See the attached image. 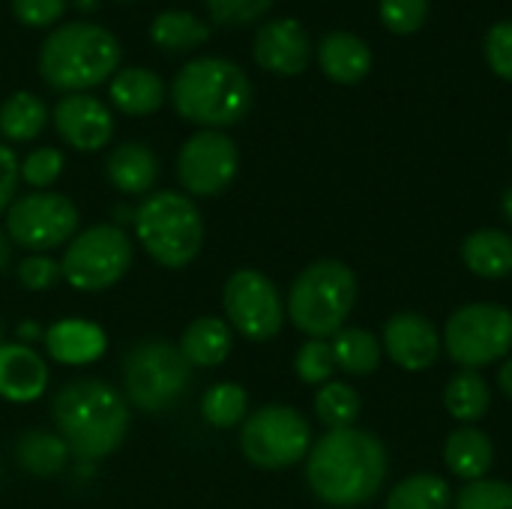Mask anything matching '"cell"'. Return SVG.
Listing matches in <instances>:
<instances>
[{
  "mask_svg": "<svg viewBox=\"0 0 512 509\" xmlns=\"http://www.w3.org/2000/svg\"><path fill=\"white\" fill-rule=\"evenodd\" d=\"M189 378L192 366L186 363L180 348L162 339L135 345L123 363L126 396L138 411L147 414H162L165 408H171L186 393Z\"/></svg>",
  "mask_w": 512,
  "mask_h": 509,
  "instance_id": "52a82bcc",
  "label": "cell"
},
{
  "mask_svg": "<svg viewBox=\"0 0 512 509\" xmlns=\"http://www.w3.org/2000/svg\"><path fill=\"white\" fill-rule=\"evenodd\" d=\"M135 234L147 255L168 267L180 270L195 261L204 243L201 210L189 195L156 192L135 210Z\"/></svg>",
  "mask_w": 512,
  "mask_h": 509,
  "instance_id": "8992f818",
  "label": "cell"
},
{
  "mask_svg": "<svg viewBox=\"0 0 512 509\" xmlns=\"http://www.w3.org/2000/svg\"><path fill=\"white\" fill-rule=\"evenodd\" d=\"M510 150H512V144H510Z\"/></svg>",
  "mask_w": 512,
  "mask_h": 509,
  "instance_id": "c3c4849f",
  "label": "cell"
},
{
  "mask_svg": "<svg viewBox=\"0 0 512 509\" xmlns=\"http://www.w3.org/2000/svg\"><path fill=\"white\" fill-rule=\"evenodd\" d=\"M171 102L183 120L207 129H225L246 117L252 105V84L237 63L225 57H198L177 72Z\"/></svg>",
  "mask_w": 512,
  "mask_h": 509,
  "instance_id": "3957f363",
  "label": "cell"
},
{
  "mask_svg": "<svg viewBox=\"0 0 512 509\" xmlns=\"http://www.w3.org/2000/svg\"><path fill=\"white\" fill-rule=\"evenodd\" d=\"M357 303V276L348 264L324 258L309 264L288 291V318L309 339L336 336Z\"/></svg>",
  "mask_w": 512,
  "mask_h": 509,
  "instance_id": "5b68a950",
  "label": "cell"
},
{
  "mask_svg": "<svg viewBox=\"0 0 512 509\" xmlns=\"http://www.w3.org/2000/svg\"><path fill=\"white\" fill-rule=\"evenodd\" d=\"M273 0H207L210 15L219 24H249L255 18H261L264 12H270Z\"/></svg>",
  "mask_w": 512,
  "mask_h": 509,
  "instance_id": "74e56055",
  "label": "cell"
},
{
  "mask_svg": "<svg viewBox=\"0 0 512 509\" xmlns=\"http://www.w3.org/2000/svg\"><path fill=\"white\" fill-rule=\"evenodd\" d=\"M15 459L33 477H51V474L63 471V465L69 459V447L60 435H48V432L36 429V432H27L18 438Z\"/></svg>",
  "mask_w": 512,
  "mask_h": 509,
  "instance_id": "83f0119b",
  "label": "cell"
},
{
  "mask_svg": "<svg viewBox=\"0 0 512 509\" xmlns=\"http://www.w3.org/2000/svg\"><path fill=\"white\" fill-rule=\"evenodd\" d=\"M0 339H3V327H0ZM0 345H3V342H0Z\"/></svg>",
  "mask_w": 512,
  "mask_h": 509,
  "instance_id": "7dc6e473",
  "label": "cell"
},
{
  "mask_svg": "<svg viewBox=\"0 0 512 509\" xmlns=\"http://www.w3.org/2000/svg\"><path fill=\"white\" fill-rule=\"evenodd\" d=\"M48 363L21 342L0 345V396L9 402H33L48 387Z\"/></svg>",
  "mask_w": 512,
  "mask_h": 509,
  "instance_id": "e0dca14e",
  "label": "cell"
},
{
  "mask_svg": "<svg viewBox=\"0 0 512 509\" xmlns=\"http://www.w3.org/2000/svg\"><path fill=\"white\" fill-rule=\"evenodd\" d=\"M444 405L465 426L483 420L489 414V405H492L489 381L474 369H462L459 375L450 378V384L444 390Z\"/></svg>",
  "mask_w": 512,
  "mask_h": 509,
  "instance_id": "d4e9b609",
  "label": "cell"
},
{
  "mask_svg": "<svg viewBox=\"0 0 512 509\" xmlns=\"http://www.w3.org/2000/svg\"><path fill=\"white\" fill-rule=\"evenodd\" d=\"M105 171H108V180L114 189H120L126 195H144L153 189V183L159 177V162L150 147H144L138 141H126L111 150Z\"/></svg>",
  "mask_w": 512,
  "mask_h": 509,
  "instance_id": "44dd1931",
  "label": "cell"
},
{
  "mask_svg": "<svg viewBox=\"0 0 512 509\" xmlns=\"http://www.w3.org/2000/svg\"><path fill=\"white\" fill-rule=\"evenodd\" d=\"M12 12L21 24L48 27L66 12V0H12Z\"/></svg>",
  "mask_w": 512,
  "mask_h": 509,
  "instance_id": "ab89813d",
  "label": "cell"
},
{
  "mask_svg": "<svg viewBox=\"0 0 512 509\" xmlns=\"http://www.w3.org/2000/svg\"><path fill=\"white\" fill-rule=\"evenodd\" d=\"M240 168L237 144L219 129H204L192 135L177 156V177L189 195L213 198L225 192Z\"/></svg>",
  "mask_w": 512,
  "mask_h": 509,
  "instance_id": "4fadbf2b",
  "label": "cell"
},
{
  "mask_svg": "<svg viewBox=\"0 0 512 509\" xmlns=\"http://www.w3.org/2000/svg\"><path fill=\"white\" fill-rule=\"evenodd\" d=\"M384 351L405 372H423L441 357V333L429 318L417 312H399L384 327Z\"/></svg>",
  "mask_w": 512,
  "mask_h": 509,
  "instance_id": "9a60e30c",
  "label": "cell"
},
{
  "mask_svg": "<svg viewBox=\"0 0 512 509\" xmlns=\"http://www.w3.org/2000/svg\"><path fill=\"white\" fill-rule=\"evenodd\" d=\"M333 357H336V369L348 372V375H372L381 366V342L363 330V327H342L333 342Z\"/></svg>",
  "mask_w": 512,
  "mask_h": 509,
  "instance_id": "484cf974",
  "label": "cell"
},
{
  "mask_svg": "<svg viewBox=\"0 0 512 509\" xmlns=\"http://www.w3.org/2000/svg\"><path fill=\"white\" fill-rule=\"evenodd\" d=\"M48 123V108L39 96L21 90L0 105V135L9 141H30Z\"/></svg>",
  "mask_w": 512,
  "mask_h": 509,
  "instance_id": "f1b7e54d",
  "label": "cell"
},
{
  "mask_svg": "<svg viewBox=\"0 0 512 509\" xmlns=\"http://www.w3.org/2000/svg\"><path fill=\"white\" fill-rule=\"evenodd\" d=\"M42 342L48 348V357L63 366H87V363L99 360L108 348L105 330L90 321H78V318L51 324L42 333Z\"/></svg>",
  "mask_w": 512,
  "mask_h": 509,
  "instance_id": "ac0fdd59",
  "label": "cell"
},
{
  "mask_svg": "<svg viewBox=\"0 0 512 509\" xmlns=\"http://www.w3.org/2000/svg\"><path fill=\"white\" fill-rule=\"evenodd\" d=\"M75 3H78L81 9H96V3H99V0H75Z\"/></svg>",
  "mask_w": 512,
  "mask_h": 509,
  "instance_id": "bcb514c9",
  "label": "cell"
},
{
  "mask_svg": "<svg viewBox=\"0 0 512 509\" xmlns=\"http://www.w3.org/2000/svg\"><path fill=\"white\" fill-rule=\"evenodd\" d=\"M18 336H21V339H42V333H39L36 324H21V327H18Z\"/></svg>",
  "mask_w": 512,
  "mask_h": 509,
  "instance_id": "ee69618b",
  "label": "cell"
},
{
  "mask_svg": "<svg viewBox=\"0 0 512 509\" xmlns=\"http://www.w3.org/2000/svg\"><path fill=\"white\" fill-rule=\"evenodd\" d=\"M54 426L66 441L69 453L96 462L111 456L129 429V411L120 393L96 378L66 384L51 402Z\"/></svg>",
  "mask_w": 512,
  "mask_h": 509,
  "instance_id": "7a4b0ae2",
  "label": "cell"
},
{
  "mask_svg": "<svg viewBox=\"0 0 512 509\" xmlns=\"http://www.w3.org/2000/svg\"><path fill=\"white\" fill-rule=\"evenodd\" d=\"M462 261L480 279L512 276V237L498 228L474 231L462 240Z\"/></svg>",
  "mask_w": 512,
  "mask_h": 509,
  "instance_id": "cb8c5ba5",
  "label": "cell"
},
{
  "mask_svg": "<svg viewBox=\"0 0 512 509\" xmlns=\"http://www.w3.org/2000/svg\"><path fill=\"white\" fill-rule=\"evenodd\" d=\"M57 279H63L60 261L48 258V255H30L18 264V282L30 291H45Z\"/></svg>",
  "mask_w": 512,
  "mask_h": 509,
  "instance_id": "f35d334b",
  "label": "cell"
},
{
  "mask_svg": "<svg viewBox=\"0 0 512 509\" xmlns=\"http://www.w3.org/2000/svg\"><path fill=\"white\" fill-rule=\"evenodd\" d=\"M78 228V210L66 195L30 192L9 204L6 237L33 255H45L72 240Z\"/></svg>",
  "mask_w": 512,
  "mask_h": 509,
  "instance_id": "8fae6325",
  "label": "cell"
},
{
  "mask_svg": "<svg viewBox=\"0 0 512 509\" xmlns=\"http://www.w3.org/2000/svg\"><path fill=\"white\" fill-rule=\"evenodd\" d=\"M453 509H512V486L501 480H474L456 495Z\"/></svg>",
  "mask_w": 512,
  "mask_h": 509,
  "instance_id": "d6a6232c",
  "label": "cell"
},
{
  "mask_svg": "<svg viewBox=\"0 0 512 509\" xmlns=\"http://www.w3.org/2000/svg\"><path fill=\"white\" fill-rule=\"evenodd\" d=\"M18 180H21V165H18V156L0 144V213L12 204L15 198V189H18Z\"/></svg>",
  "mask_w": 512,
  "mask_h": 509,
  "instance_id": "60d3db41",
  "label": "cell"
},
{
  "mask_svg": "<svg viewBox=\"0 0 512 509\" xmlns=\"http://www.w3.org/2000/svg\"><path fill=\"white\" fill-rule=\"evenodd\" d=\"M240 450L258 468L282 471L309 456L312 429L300 411L288 405H264L246 417L240 429Z\"/></svg>",
  "mask_w": 512,
  "mask_h": 509,
  "instance_id": "9c48e42d",
  "label": "cell"
},
{
  "mask_svg": "<svg viewBox=\"0 0 512 509\" xmlns=\"http://www.w3.org/2000/svg\"><path fill=\"white\" fill-rule=\"evenodd\" d=\"M150 39L165 51H189L210 39V27L183 9H165L150 24Z\"/></svg>",
  "mask_w": 512,
  "mask_h": 509,
  "instance_id": "4316f807",
  "label": "cell"
},
{
  "mask_svg": "<svg viewBox=\"0 0 512 509\" xmlns=\"http://www.w3.org/2000/svg\"><path fill=\"white\" fill-rule=\"evenodd\" d=\"M255 63L276 75H300L312 60V42L300 21L276 18L267 21L255 36Z\"/></svg>",
  "mask_w": 512,
  "mask_h": 509,
  "instance_id": "2e32d148",
  "label": "cell"
},
{
  "mask_svg": "<svg viewBox=\"0 0 512 509\" xmlns=\"http://www.w3.org/2000/svg\"><path fill=\"white\" fill-rule=\"evenodd\" d=\"M501 207H504V216H507V222L512 225V186L507 189V192H504V204H501Z\"/></svg>",
  "mask_w": 512,
  "mask_h": 509,
  "instance_id": "f6af8a7d",
  "label": "cell"
},
{
  "mask_svg": "<svg viewBox=\"0 0 512 509\" xmlns=\"http://www.w3.org/2000/svg\"><path fill=\"white\" fill-rule=\"evenodd\" d=\"M318 66L336 84H357L372 69V51L357 33L333 30L318 45Z\"/></svg>",
  "mask_w": 512,
  "mask_h": 509,
  "instance_id": "d6986e66",
  "label": "cell"
},
{
  "mask_svg": "<svg viewBox=\"0 0 512 509\" xmlns=\"http://www.w3.org/2000/svg\"><path fill=\"white\" fill-rule=\"evenodd\" d=\"M246 408H249L246 390L231 381L213 384L201 399V417L216 429H231L240 420H246Z\"/></svg>",
  "mask_w": 512,
  "mask_h": 509,
  "instance_id": "1f68e13d",
  "label": "cell"
},
{
  "mask_svg": "<svg viewBox=\"0 0 512 509\" xmlns=\"http://www.w3.org/2000/svg\"><path fill=\"white\" fill-rule=\"evenodd\" d=\"M132 264V243L117 225H93L72 237L60 258L63 279L78 291H105L117 285Z\"/></svg>",
  "mask_w": 512,
  "mask_h": 509,
  "instance_id": "30bf717a",
  "label": "cell"
},
{
  "mask_svg": "<svg viewBox=\"0 0 512 509\" xmlns=\"http://www.w3.org/2000/svg\"><path fill=\"white\" fill-rule=\"evenodd\" d=\"M54 126L69 147L81 153H93L111 141L114 117L96 96L69 93L54 105Z\"/></svg>",
  "mask_w": 512,
  "mask_h": 509,
  "instance_id": "5bb4252c",
  "label": "cell"
},
{
  "mask_svg": "<svg viewBox=\"0 0 512 509\" xmlns=\"http://www.w3.org/2000/svg\"><path fill=\"white\" fill-rule=\"evenodd\" d=\"M306 480L327 507L354 509L369 504L387 480V450L363 429H333L312 444Z\"/></svg>",
  "mask_w": 512,
  "mask_h": 509,
  "instance_id": "6da1fadb",
  "label": "cell"
},
{
  "mask_svg": "<svg viewBox=\"0 0 512 509\" xmlns=\"http://www.w3.org/2000/svg\"><path fill=\"white\" fill-rule=\"evenodd\" d=\"M231 345H234V333L222 318H195L183 330V339L177 348L189 366L213 369V366H222L228 360Z\"/></svg>",
  "mask_w": 512,
  "mask_h": 509,
  "instance_id": "603a6c76",
  "label": "cell"
},
{
  "mask_svg": "<svg viewBox=\"0 0 512 509\" xmlns=\"http://www.w3.org/2000/svg\"><path fill=\"white\" fill-rule=\"evenodd\" d=\"M453 492L435 474H414L396 483L384 509H450Z\"/></svg>",
  "mask_w": 512,
  "mask_h": 509,
  "instance_id": "f546056e",
  "label": "cell"
},
{
  "mask_svg": "<svg viewBox=\"0 0 512 509\" xmlns=\"http://www.w3.org/2000/svg\"><path fill=\"white\" fill-rule=\"evenodd\" d=\"M9 255H12V243H9V237H6V234H0V270H6Z\"/></svg>",
  "mask_w": 512,
  "mask_h": 509,
  "instance_id": "7bdbcfd3",
  "label": "cell"
},
{
  "mask_svg": "<svg viewBox=\"0 0 512 509\" xmlns=\"http://www.w3.org/2000/svg\"><path fill=\"white\" fill-rule=\"evenodd\" d=\"M444 462L450 468L453 477L465 480V483H474V480H483L492 465H495V447L489 441L486 432L474 429V426H465V429H456L447 444H444Z\"/></svg>",
  "mask_w": 512,
  "mask_h": 509,
  "instance_id": "7402d4cb",
  "label": "cell"
},
{
  "mask_svg": "<svg viewBox=\"0 0 512 509\" xmlns=\"http://www.w3.org/2000/svg\"><path fill=\"white\" fill-rule=\"evenodd\" d=\"M360 411H363L360 393L342 381H327L315 393V414L330 432L333 429H351L360 420Z\"/></svg>",
  "mask_w": 512,
  "mask_h": 509,
  "instance_id": "4dcf8cb0",
  "label": "cell"
},
{
  "mask_svg": "<svg viewBox=\"0 0 512 509\" xmlns=\"http://www.w3.org/2000/svg\"><path fill=\"white\" fill-rule=\"evenodd\" d=\"M120 66V42L90 21L57 27L39 48V75L57 90H87L111 78Z\"/></svg>",
  "mask_w": 512,
  "mask_h": 509,
  "instance_id": "277c9868",
  "label": "cell"
},
{
  "mask_svg": "<svg viewBox=\"0 0 512 509\" xmlns=\"http://www.w3.org/2000/svg\"><path fill=\"white\" fill-rule=\"evenodd\" d=\"M63 171V153L54 147H39L33 150L24 162H21V177L24 183H30L33 189H45L51 186Z\"/></svg>",
  "mask_w": 512,
  "mask_h": 509,
  "instance_id": "d590c367",
  "label": "cell"
},
{
  "mask_svg": "<svg viewBox=\"0 0 512 509\" xmlns=\"http://www.w3.org/2000/svg\"><path fill=\"white\" fill-rule=\"evenodd\" d=\"M381 21L390 33L408 36L426 24L429 0H381Z\"/></svg>",
  "mask_w": 512,
  "mask_h": 509,
  "instance_id": "e575fe53",
  "label": "cell"
},
{
  "mask_svg": "<svg viewBox=\"0 0 512 509\" xmlns=\"http://www.w3.org/2000/svg\"><path fill=\"white\" fill-rule=\"evenodd\" d=\"M498 387H501V393L512 402V357H507L501 363V369H498Z\"/></svg>",
  "mask_w": 512,
  "mask_h": 509,
  "instance_id": "b9f144b4",
  "label": "cell"
},
{
  "mask_svg": "<svg viewBox=\"0 0 512 509\" xmlns=\"http://www.w3.org/2000/svg\"><path fill=\"white\" fill-rule=\"evenodd\" d=\"M111 102L132 117H144L162 108L165 102V81L150 72V69H138V66H126L120 72H114L111 78Z\"/></svg>",
  "mask_w": 512,
  "mask_h": 509,
  "instance_id": "ffe728a7",
  "label": "cell"
},
{
  "mask_svg": "<svg viewBox=\"0 0 512 509\" xmlns=\"http://www.w3.org/2000/svg\"><path fill=\"white\" fill-rule=\"evenodd\" d=\"M444 348L462 369H483L512 351V312L501 303H468L444 327Z\"/></svg>",
  "mask_w": 512,
  "mask_h": 509,
  "instance_id": "ba28073f",
  "label": "cell"
},
{
  "mask_svg": "<svg viewBox=\"0 0 512 509\" xmlns=\"http://www.w3.org/2000/svg\"><path fill=\"white\" fill-rule=\"evenodd\" d=\"M222 303L231 327L252 342L273 339L285 324V303L279 288L261 270L246 267L231 273L222 291Z\"/></svg>",
  "mask_w": 512,
  "mask_h": 509,
  "instance_id": "7c38bea8",
  "label": "cell"
},
{
  "mask_svg": "<svg viewBox=\"0 0 512 509\" xmlns=\"http://www.w3.org/2000/svg\"><path fill=\"white\" fill-rule=\"evenodd\" d=\"M486 63L495 75L512 81V21H498L486 33Z\"/></svg>",
  "mask_w": 512,
  "mask_h": 509,
  "instance_id": "8d00e7d4",
  "label": "cell"
},
{
  "mask_svg": "<svg viewBox=\"0 0 512 509\" xmlns=\"http://www.w3.org/2000/svg\"><path fill=\"white\" fill-rule=\"evenodd\" d=\"M294 369L300 375V381L306 384H327L330 375L336 372V357L327 339H309L294 360Z\"/></svg>",
  "mask_w": 512,
  "mask_h": 509,
  "instance_id": "836d02e7",
  "label": "cell"
}]
</instances>
